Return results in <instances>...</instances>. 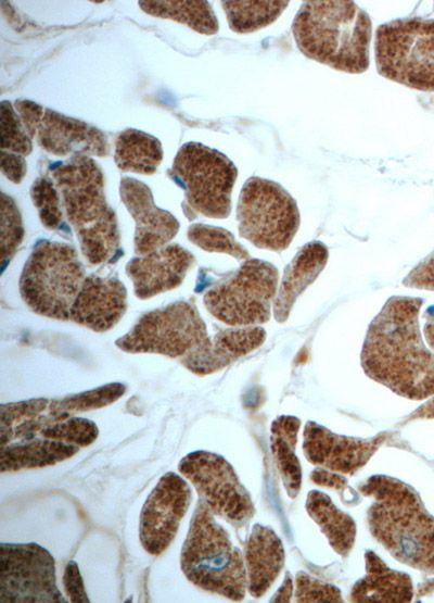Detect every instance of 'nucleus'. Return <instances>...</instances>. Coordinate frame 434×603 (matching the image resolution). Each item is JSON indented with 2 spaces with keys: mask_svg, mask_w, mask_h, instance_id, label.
I'll use <instances>...</instances> for the list:
<instances>
[{
  "mask_svg": "<svg viewBox=\"0 0 434 603\" xmlns=\"http://www.w3.org/2000/svg\"><path fill=\"white\" fill-rule=\"evenodd\" d=\"M306 510L333 550L342 556H347L356 538V525L353 518L339 510L327 494L317 490L308 493Z\"/></svg>",
  "mask_w": 434,
  "mask_h": 603,
  "instance_id": "nucleus-26",
  "label": "nucleus"
},
{
  "mask_svg": "<svg viewBox=\"0 0 434 603\" xmlns=\"http://www.w3.org/2000/svg\"><path fill=\"white\" fill-rule=\"evenodd\" d=\"M0 130L2 151L8 150L21 155H28L31 152V138L14 105L7 100L1 102Z\"/></svg>",
  "mask_w": 434,
  "mask_h": 603,
  "instance_id": "nucleus-35",
  "label": "nucleus"
},
{
  "mask_svg": "<svg viewBox=\"0 0 434 603\" xmlns=\"http://www.w3.org/2000/svg\"><path fill=\"white\" fill-rule=\"evenodd\" d=\"M178 469L215 515L238 528L251 520L255 513L252 499L233 467L221 455L194 451L179 462Z\"/></svg>",
  "mask_w": 434,
  "mask_h": 603,
  "instance_id": "nucleus-12",
  "label": "nucleus"
},
{
  "mask_svg": "<svg viewBox=\"0 0 434 603\" xmlns=\"http://www.w3.org/2000/svg\"><path fill=\"white\" fill-rule=\"evenodd\" d=\"M231 30L247 34L273 23L289 1H221Z\"/></svg>",
  "mask_w": 434,
  "mask_h": 603,
  "instance_id": "nucleus-30",
  "label": "nucleus"
},
{
  "mask_svg": "<svg viewBox=\"0 0 434 603\" xmlns=\"http://www.w3.org/2000/svg\"><path fill=\"white\" fill-rule=\"evenodd\" d=\"M1 172L12 183L20 184L27 172L26 161L21 154L1 151Z\"/></svg>",
  "mask_w": 434,
  "mask_h": 603,
  "instance_id": "nucleus-40",
  "label": "nucleus"
},
{
  "mask_svg": "<svg viewBox=\"0 0 434 603\" xmlns=\"http://www.w3.org/2000/svg\"><path fill=\"white\" fill-rule=\"evenodd\" d=\"M120 199L135 221V252L146 255L169 242L179 230V222L169 212L156 206L150 188L142 181L124 177L119 184Z\"/></svg>",
  "mask_w": 434,
  "mask_h": 603,
  "instance_id": "nucleus-17",
  "label": "nucleus"
},
{
  "mask_svg": "<svg viewBox=\"0 0 434 603\" xmlns=\"http://www.w3.org/2000/svg\"><path fill=\"white\" fill-rule=\"evenodd\" d=\"M416 418H434V398L410 414L409 419Z\"/></svg>",
  "mask_w": 434,
  "mask_h": 603,
  "instance_id": "nucleus-44",
  "label": "nucleus"
},
{
  "mask_svg": "<svg viewBox=\"0 0 434 603\" xmlns=\"http://www.w3.org/2000/svg\"><path fill=\"white\" fill-rule=\"evenodd\" d=\"M1 603H64L56 586L55 562L37 543H1Z\"/></svg>",
  "mask_w": 434,
  "mask_h": 603,
  "instance_id": "nucleus-13",
  "label": "nucleus"
},
{
  "mask_svg": "<svg viewBox=\"0 0 434 603\" xmlns=\"http://www.w3.org/2000/svg\"><path fill=\"white\" fill-rule=\"evenodd\" d=\"M171 173L184 189L186 203L210 218L231 212V192L238 169L228 156L199 142H187L177 152Z\"/></svg>",
  "mask_w": 434,
  "mask_h": 603,
  "instance_id": "nucleus-10",
  "label": "nucleus"
},
{
  "mask_svg": "<svg viewBox=\"0 0 434 603\" xmlns=\"http://www.w3.org/2000/svg\"><path fill=\"white\" fill-rule=\"evenodd\" d=\"M138 5L149 15L174 20L200 34L214 35L219 29L208 1H139Z\"/></svg>",
  "mask_w": 434,
  "mask_h": 603,
  "instance_id": "nucleus-29",
  "label": "nucleus"
},
{
  "mask_svg": "<svg viewBox=\"0 0 434 603\" xmlns=\"http://www.w3.org/2000/svg\"><path fill=\"white\" fill-rule=\"evenodd\" d=\"M278 280L273 264L250 257L231 276L206 291L204 305L215 318L229 326L264 324L270 318Z\"/></svg>",
  "mask_w": 434,
  "mask_h": 603,
  "instance_id": "nucleus-9",
  "label": "nucleus"
},
{
  "mask_svg": "<svg viewBox=\"0 0 434 603\" xmlns=\"http://www.w3.org/2000/svg\"><path fill=\"white\" fill-rule=\"evenodd\" d=\"M378 73L409 88L434 92V18L406 17L375 33Z\"/></svg>",
  "mask_w": 434,
  "mask_h": 603,
  "instance_id": "nucleus-7",
  "label": "nucleus"
},
{
  "mask_svg": "<svg viewBox=\"0 0 434 603\" xmlns=\"http://www.w3.org/2000/svg\"><path fill=\"white\" fill-rule=\"evenodd\" d=\"M372 497L368 526L373 538L400 563L434 575V517L405 482L374 475L359 487Z\"/></svg>",
  "mask_w": 434,
  "mask_h": 603,
  "instance_id": "nucleus-2",
  "label": "nucleus"
},
{
  "mask_svg": "<svg viewBox=\"0 0 434 603\" xmlns=\"http://www.w3.org/2000/svg\"><path fill=\"white\" fill-rule=\"evenodd\" d=\"M114 146V161L123 172L151 175L163 160L159 140L135 128L119 133Z\"/></svg>",
  "mask_w": 434,
  "mask_h": 603,
  "instance_id": "nucleus-27",
  "label": "nucleus"
},
{
  "mask_svg": "<svg viewBox=\"0 0 434 603\" xmlns=\"http://www.w3.org/2000/svg\"><path fill=\"white\" fill-rule=\"evenodd\" d=\"M423 299L391 297L369 324L361 349L365 374L410 400L434 395V354L422 340Z\"/></svg>",
  "mask_w": 434,
  "mask_h": 603,
  "instance_id": "nucleus-1",
  "label": "nucleus"
},
{
  "mask_svg": "<svg viewBox=\"0 0 434 603\" xmlns=\"http://www.w3.org/2000/svg\"><path fill=\"white\" fill-rule=\"evenodd\" d=\"M239 235L259 249L285 250L301 223L293 197L278 183L253 176L243 185L238 204Z\"/></svg>",
  "mask_w": 434,
  "mask_h": 603,
  "instance_id": "nucleus-8",
  "label": "nucleus"
},
{
  "mask_svg": "<svg viewBox=\"0 0 434 603\" xmlns=\"http://www.w3.org/2000/svg\"><path fill=\"white\" fill-rule=\"evenodd\" d=\"M329 257L326 244L310 241L299 249L285 266L276 298L273 316L278 323L288 319L296 299L312 284L324 268Z\"/></svg>",
  "mask_w": 434,
  "mask_h": 603,
  "instance_id": "nucleus-21",
  "label": "nucleus"
},
{
  "mask_svg": "<svg viewBox=\"0 0 434 603\" xmlns=\"http://www.w3.org/2000/svg\"><path fill=\"white\" fill-rule=\"evenodd\" d=\"M292 580L289 574L285 575V579L278 590V592L271 599L272 602H289L292 594Z\"/></svg>",
  "mask_w": 434,
  "mask_h": 603,
  "instance_id": "nucleus-43",
  "label": "nucleus"
},
{
  "mask_svg": "<svg viewBox=\"0 0 434 603\" xmlns=\"http://www.w3.org/2000/svg\"><path fill=\"white\" fill-rule=\"evenodd\" d=\"M192 499L188 482L168 472L146 498L140 514L139 538L151 555H161L175 539Z\"/></svg>",
  "mask_w": 434,
  "mask_h": 603,
  "instance_id": "nucleus-15",
  "label": "nucleus"
},
{
  "mask_svg": "<svg viewBox=\"0 0 434 603\" xmlns=\"http://www.w3.org/2000/svg\"><path fill=\"white\" fill-rule=\"evenodd\" d=\"M366 575L352 588L350 601L360 603H407L413 587L409 575L390 568L380 556L368 550L365 554Z\"/></svg>",
  "mask_w": 434,
  "mask_h": 603,
  "instance_id": "nucleus-23",
  "label": "nucleus"
},
{
  "mask_svg": "<svg viewBox=\"0 0 434 603\" xmlns=\"http://www.w3.org/2000/svg\"><path fill=\"white\" fill-rule=\"evenodd\" d=\"M266 331L258 326L226 329L182 357L181 363L196 375L218 372L259 348Z\"/></svg>",
  "mask_w": 434,
  "mask_h": 603,
  "instance_id": "nucleus-20",
  "label": "nucleus"
},
{
  "mask_svg": "<svg viewBox=\"0 0 434 603\" xmlns=\"http://www.w3.org/2000/svg\"><path fill=\"white\" fill-rule=\"evenodd\" d=\"M39 435L43 438L62 441L77 447H87L93 443L99 429L90 419L84 417H68L46 426Z\"/></svg>",
  "mask_w": 434,
  "mask_h": 603,
  "instance_id": "nucleus-33",
  "label": "nucleus"
},
{
  "mask_svg": "<svg viewBox=\"0 0 434 603\" xmlns=\"http://www.w3.org/2000/svg\"><path fill=\"white\" fill-rule=\"evenodd\" d=\"M63 585L71 602H89L84 580L76 562L69 561L67 563L63 575Z\"/></svg>",
  "mask_w": 434,
  "mask_h": 603,
  "instance_id": "nucleus-39",
  "label": "nucleus"
},
{
  "mask_svg": "<svg viewBox=\"0 0 434 603\" xmlns=\"http://www.w3.org/2000/svg\"><path fill=\"white\" fill-rule=\"evenodd\" d=\"M127 291L115 277L87 276L69 319L94 331L113 328L126 310Z\"/></svg>",
  "mask_w": 434,
  "mask_h": 603,
  "instance_id": "nucleus-19",
  "label": "nucleus"
},
{
  "mask_svg": "<svg viewBox=\"0 0 434 603\" xmlns=\"http://www.w3.org/2000/svg\"><path fill=\"white\" fill-rule=\"evenodd\" d=\"M214 515L200 499L182 544L180 566L200 589L241 601L247 589L245 563Z\"/></svg>",
  "mask_w": 434,
  "mask_h": 603,
  "instance_id": "nucleus-5",
  "label": "nucleus"
},
{
  "mask_svg": "<svg viewBox=\"0 0 434 603\" xmlns=\"http://www.w3.org/2000/svg\"><path fill=\"white\" fill-rule=\"evenodd\" d=\"M403 285L414 289L434 290V251L407 274Z\"/></svg>",
  "mask_w": 434,
  "mask_h": 603,
  "instance_id": "nucleus-38",
  "label": "nucleus"
},
{
  "mask_svg": "<svg viewBox=\"0 0 434 603\" xmlns=\"http://www.w3.org/2000/svg\"><path fill=\"white\" fill-rule=\"evenodd\" d=\"M194 262V256L179 244H168L146 255L132 259L126 273L139 299H149L178 287Z\"/></svg>",
  "mask_w": 434,
  "mask_h": 603,
  "instance_id": "nucleus-18",
  "label": "nucleus"
},
{
  "mask_svg": "<svg viewBox=\"0 0 434 603\" xmlns=\"http://www.w3.org/2000/svg\"><path fill=\"white\" fill-rule=\"evenodd\" d=\"M86 277L73 247L42 240L34 248L24 265L20 292L35 313L67 321Z\"/></svg>",
  "mask_w": 434,
  "mask_h": 603,
  "instance_id": "nucleus-6",
  "label": "nucleus"
},
{
  "mask_svg": "<svg viewBox=\"0 0 434 603\" xmlns=\"http://www.w3.org/2000/svg\"><path fill=\"white\" fill-rule=\"evenodd\" d=\"M209 338L196 307L178 301L141 316L116 346L128 353L183 357Z\"/></svg>",
  "mask_w": 434,
  "mask_h": 603,
  "instance_id": "nucleus-11",
  "label": "nucleus"
},
{
  "mask_svg": "<svg viewBox=\"0 0 434 603\" xmlns=\"http://www.w3.org/2000/svg\"><path fill=\"white\" fill-rule=\"evenodd\" d=\"M188 239L208 252L226 253L243 261L250 259V253L235 240L234 236L220 227L193 224L188 228Z\"/></svg>",
  "mask_w": 434,
  "mask_h": 603,
  "instance_id": "nucleus-32",
  "label": "nucleus"
},
{
  "mask_svg": "<svg viewBox=\"0 0 434 603\" xmlns=\"http://www.w3.org/2000/svg\"><path fill=\"white\" fill-rule=\"evenodd\" d=\"M24 227L15 201L1 193V257L2 263L10 261L22 243Z\"/></svg>",
  "mask_w": 434,
  "mask_h": 603,
  "instance_id": "nucleus-36",
  "label": "nucleus"
},
{
  "mask_svg": "<svg viewBox=\"0 0 434 603\" xmlns=\"http://www.w3.org/2000/svg\"><path fill=\"white\" fill-rule=\"evenodd\" d=\"M423 317L425 319L423 335L427 344L434 350V304L425 311Z\"/></svg>",
  "mask_w": 434,
  "mask_h": 603,
  "instance_id": "nucleus-42",
  "label": "nucleus"
},
{
  "mask_svg": "<svg viewBox=\"0 0 434 603\" xmlns=\"http://www.w3.org/2000/svg\"><path fill=\"white\" fill-rule=\"evenodd\" d=\"M311 480L319 486L329 487L331 489L344 492L347 488V481L343 476L331 473L323 468H316L311 473Z\"/></svg>",
  "mask_w": 434,
  "mask_h": 603,
  "instance_id": "nucleus-41",
  "label": "nucleus"
},
{
  "mask_svg": "<svg viewBox=\"0 0 434 603\" xmlns=\"http://www.w3.org/2000/svg\"><path fill=\"white\" fill-rule=\"evenodd\" d=\"M79 447L48 438L9 443L0 450V470L16 472L54 465L75 455Z\"/></svg>",
  "mask_w": 434,
  "mask_h": 603,
  "instance_id": "nucleus-24",
  "label": "nucleus"
},
{
  "mask_svg": "<svg viewBox=\"0 0 434 603\" xmlns=\"http://www.w3.org/2000/svg\"><path fill=\"white\" fill-rule=\"evenodd\" d=\"M30 197L42 225L56 230L63 225V212L58 190L47 177L37 178L30 187Z\"/></svg>",
  "mask_w": 434,
  "mask_h": 603,
  "instance_id": "nucleus-34",
  "label": "nucleus"
},
{
  "mask_svg": "<svg viewBox=\"0 0 434 603\" xmlns=\"http://www.w3.org/2000/svg\"><path fill=\"white\" fill-rule=\"evenodd\" d=\"M292 33L299 51L310 60L350 74L369 68L372 23L354 1H304Z\"/></svg>",
  "mask_w": 434,
  "mask_h": 603,
  "instance_id": "nucleus-3",
  "label": "nucleus"
},
{
  "mask_svg": "<svg viewBox=\"0 0 434 603\" xmlns=\"http://www.w3.org/2000/svg\"><path fill=\"white\" fill-rule=\"evenodd\" d=\"M296 602H342L341 591L330 585L317 580L309 575L299 571L295 579Z\"/></svg>",
  "mask_w": 434,
  "mask_h": 603,
  "instance_id": "nucleus-37",
  "label": "nucleus"
},
{
  "mask_svg": "<svg viewBox=\"0 0 434 603\" xmlns=\"http://www.w3.org/2000/svg\"><path fill=\"white\" fill-rule=\"evenodd\" d=\"M14 109L29 137L53 155L106 156L110 153L105 134L84 121L25 99L16 100Z\"/></svg>",
  "mask_w": 434,
  "mask_h": 603,
  "instance_id": "nucleus-14",
  "label": "nucleus"
},
{
  "mask_svg": "<svg viewBox=\"0 0 434 603\" xmlns=\"http://www.w3.org/2000/svg\"><path fill=\"white\" fill-rule=\"evenodd\" d=\"M82 255L92 265L111 260L119 247L115 212L104 194V177L87 155L71 156L51 169Z\"/></svg>",
  "mask_w": 434,
  "mask_h": 603,
  "instance_id": "nucleus-4",
  "label": "nucleus"
},
{
  "mask_svg": "<svg viewBox=\"0 0 434 603\" xmlns=\"http://www.w3.org/2000/svg\"><path fill=\"white\" fill-rule=\"evenodd\" d=\"M49 404L50 400L46 398L1 404V447L14 440L31 439L46 426L54 423L48 412Z\"/></svg>",
  "mask_w": 434,
  "mask_h": 603,
  "instance_id": "nucleus-25",
  "label": "nucleus"
},
{
  "mask_svg": "<svg viewBox=\"0 0 434 603\" xmlns=\"http://www.w3.org/2000/svg\"><path fill=\"white\" fill-rule=\"evenodd\" d=\"M125 391L126 387L119 382L107 384L97 389L52 400L50 401L48 412L55 423L68 418L75 413L106 406L118 400Z\"/></svg>",
  "mask_w": 434,
  "mask_h": 603,
  "instance_id": "nucleus-31",
  "label": "nucleus"
},
{
  "mask_svg": "<svg viewBox=\"0 0 434 603\" xmlns=\"http://www.w3.org/2000/svg\"><path fill=\"white\" fill-rule=\"evenodd\" d=\"M301 420L291 415L278 416L270 427L271 452L288 495L295 498L301 489L302 469L295 454Z\"/></svg>",
  "mask_w": 434,
  "mask_h": 603,
  "instance_id": "nucleus-28",
  "label": "nucleus"
},
{
  "mask_svg": "<svg viewBox=\"0 0 434 603\" xmlns=\"http://www.w3.org/2000/svg\"><path fill=\"white\" fill-rule=\"evenodd\" d=\"M387 436L380 434L369 439L346 437L308 422L303 435V451L311 464L352 476L367 464Z\"/></svg>",
  "mask_w": 434,
  "mask_h": 603,
  "instance_id": "nucleus-16",
  "label": "nucleus"
},
{
  "mask_svg": "<svg viewBox=\"0 0 434 603\" xmlns=\"http://www.w3.org/2000/svg\"><path fill=\"white\" fill-rule=\"evenodd\" d=\"M247 590L254 598L264 595L284 565L282 541L268 527L256 524L245 544Z\"/></svg>",
  "mask_w": 434,
  "mask_h": 603,
  "instance_id": "nucleus-22",
  "label": "nucleus"
}]
</instances>
